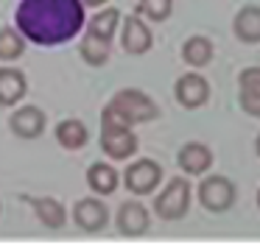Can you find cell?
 <instances>
[{"label": "cell", "mask_w": 260, "mask_h": 251, "mask_svg": "<svg viewBox=\"0 0 260 251\" xmlns=\"http://www.w3.org/2000/svg\"><path fill=\"white\" fill-rule=\"evenodd\" d=\"M73 223L81 229V232H101L104 226L109 223V209L101 198L95 195H87V198H79L73 204Z\"/></svg>", "instance_id": "9"}, {"label": "cell", "mask_w": 260, "mask_h": 251, "mask_svg": "<svg viewBox=\"0 0 260 251\" xmlns=\"http://www.w3.org/2000/svg\"><path fill=\"white\" fill-rule=\"evenodd\" d=\"M107 0H84V6H92V9H98V6H104Z\"/></svg>", "instance_id": "24"}, {"label": "cell", "mask_w": 260, "mask_h": 251, "mask_svg": "<svg viewBox=\"0 0 260 251\" xmlns=\"http://www.w3.org/2000/svg\"><path fill=\"white\" fill-rule=\"evenodd\" d=\"M132 126H135V123H132L123 112L115 109L112 103L104 106V112H101V151L109 159L120 162V159H129V156L137 154L140 139H137V134Z\"/></svg>", "instance_id": "2"}, {"label": "cell", "mask_w": 260, "mask_h": 251, "mask_svg": "<svg viewBox=\"0 0 260 251\" xmlns=\"http://www.w3.org/2000/svg\"><path fill=\"white\" fill-rule=\"evenodd\" d=\"M14 22L28 42L64 45L84 28V0H20Z\"/></svg>", "instance_id": "1"}, {"label": "cell", "mask_w": 260, "mask_h": 251, "mask_svg": "<svg viewBox=\"0 0 260 251\" xmlns=\"http://www.w3.org/2000/svg\"><path fill=\"white\" fill-rule=\"evenodd\" d=\"M123 184L129 193L135 195H151L157 193V187L162 184V165L157 159H135L129 167L123 170Z\"/></svg>", "instance_id": "6"}, {"label": "cell", "mask_w": 260, "mask_h": 251, "mask_svg": "<svg viewBox=\"0 0 260 251\" xmlns=\"http://www.w3.org/2000/svg\"><path fill=\"white\" fill-rule=\"evenodd\" d=\"M79 53L90 67H104L109 61V56H112V42L84 31V37H81V42H79Z\"/></svg>", "instance_id": "18"}, {"label": "cell", "mask_w": 260, "mask_h": 251, "mask_svg": "<svg viewBox=\"0 0 260 251\" xmlns=\"http://www.w3.org/2000/svg\"><path fill=\"white\" fill-rule=\"evenodd\" d=\"M28 92V78L20 67H0V106H14Z\"/></svg>", "instance_id": "15"}, {"label": "cell", "mask_w": 260, "mask_h": 251, "mask_svg": "<svg viewBox=\"0 0 260 251\" xmlns=\"http://www.w3.org/2000/svg\"><path fill=\"white\" fill-rule=\"evenodd\" d=\"M238 103L249 117L260 120V64L238 73Z\"/></svg>", "instance_id": "13"}, {"label": "cell", "mask_w": 260, "mask_h": 251, "mask_svg": "<svg viewBox=\"0 0 260 251\" xmlns=\"http://www.w3.org/2000/svg\"><path fill=\"white\" fill-rule=\"evenodd\" d=\"M115 226L123 237H140L151 229V212L140 201H123L115 215Z\"/></svg>", "instance_id": "11"}, {"label": "cell", "mask_w": 260, "mask_h": 251, "mask_svg": "<svg viewBox=\"0 0 260 251\" xmlns=\"http://www.w3.org/2000/svg\"><path fill=\"white\" fill-rule=\"evenodd\" d=\"M176 165L185 176H204L213 167V148L204 142H185L176 154Z\"/></svg>", "instance_id": "12"}, {"label": "cell", "mask_w": 260, "mask_h": 251, "mask_svg": "<svg viewBox=\"0 0 260 251\" xmlns=\"http://www.w3.org/2000/svg\"><path fill=\"white\" fill-rule=\"evenodd\" d=\"M56 139L62 148L68 151H79L87 145V139H90V131H87V126L79 120V117H68V120H62L56 126Z\"/></svg>", "instance_id": "20"}, {"label": "cell", "mask_w": 260, "mask_h": 251, "mask_svg": "<svg viewBox=\"0 0 260 251\" xmlns=\"http://www.w3.org/2000/svg\"><path fill=\"white\" fill-rule=\"evenodd\" d=\"M196 198H199V204H202L207 212L218 215V212H226L232 204H235L238 187H235L232 178L221 176V173H207V176L199 182V187H196Z\"/></svg>", "instance_id": "4"}, {"label": "cell", "mask_w": 260, "mask_h": 251, "mask_svg": "<svg viewBox=\"0 0 260 251\" xmlns=\"http://www.w3.org/2000/svg\"><path fill=\"white\" fill-rule=\"evenodd\" d=\"M193 201V187L185 176H174L165 182V187L154 195V212L162 221H179L187 215Z\"/></svg>", "instance_id": "3"}, {"label": "cell", "mask_w": 260, "mask_h": 251, "mask_svg": "<svg viewBox=\"0 0 260 251\" xmlns=\"http://www.w3.org/2000/svg\"><path fill=\"white\" fill-rule=\"evenodd\" d=\"M151 45H154V33L146 25L143 14L123 17V22H120V48L129 56H143L151 50Z\"/></svg>", "instance_id": "7"}, {"label": "cell", "mask_w": 260, "mask_h": 251, "mask_svg": "<svg viewBox=\"0 0 260 251\" xmlns=\"http://www.w3.org/2000/svg\"><path fill=\"white\" fill-rule=\"evenodd\" d=\"M174 11V0H137V14L151 22H165Z\"/></svg>", "instance_id": "23"}, {"label": "cell", "mask_w": 260, "mask_h": 251, "mask_svg": "<svg viewBox=\"0 0 260 251\" xmlns=\"http://www.w3.org/2000/svg\"><path fill=\"white\" fill-rule=\"evenodd\" d=\"M109 103H112L118 112H123V115L135 123V126H137V123H148V120H157V117H159L157 100H154L148 92L137 89V87L118 89V92L112 95V100H109Z\"/></svg>", "instance_id": "5"}, {"label": "cell", "mask_w": 260, "mask_h": 251, "mask_svg": "<svg viewBox=\"0 0 260 251\" xmlns=\"http://www.w3.org/2000/svg\"><path fill=\"white\" fill-rule=\"evenodd\" d=\"M120 22H123V20H120V11L112 9V6H107V9H101L98 14L90 17V22H87V31L112 42L115 33H118V25H120Z\"/></svg>", "instance_id": "21"}, {"label": "cell", "mask_w": 260, "mask_h": 251, "mask_svg": "<svg viewBox=\"0 0 260 251\" xmlns=\"http://www.w3.org/2000/svg\"><path fill=\"white\" fill-rule=\"evenodd\" d=\"M213 53H215L213 42H210L207 37H202V33L185 39V45H182V59H185V64H190L193 70L207 67L210 61H213Z\"/></svg>", "instance_id": "19"}, {"label": "cell", "mask_w": 260, "mask_h": 251, "mask_svg": "<svg viewBox=\"0 0 260 251\" xmlns=\"http://www.w3.org/2000/svg\"><path fill=\"white\" fill-rule=\"evenodd\" d=\"M210 81L199 73H185V76L176 78L174 84V98L182 109H199L210 100Z\"/></svg>", "instance_id": "8"}, {"label": "cell", "mask_w": 260, "mask_h": 251, "mask_svg": "<svg viewBox=\"0 0 260 251\" xmlns=\"http://www.w3.org/2000/svg\"><path fill=\"white\" fill-rule=\"evenodd\" d=\"M45 126H48V117L45 112L40 109V106H20V109L12 112V117H9V128H12L14 137L20 139H37L45 134Z\"/></svg>", "instance_id": "10"}, {"label": "cell", "mask_w": 260, "mask_h": 251, "mask_svg": "<svg viewBox=\"0 0 260 251\" xmlns=\"http://www.w3.org/2000/svg\"><path fill=\"white\" fill-rule=\"evenodd\" d=\"M254 154H257V159H260V131H257V137H254Z\"/></svg>", "instance_id": "25"}, {"label": "cell", "mask_w": 260, "mask_h": 251, "mask_svg": "<svg viewBox=\"0 0 260 251\" xmlns=\"http://www.w3.org/2000/svg\"><path fill=\"white\" fill-rule=\"evenodd\" d=\"M257 209H260V190H257Z\"/></svg>", "instance_id": "26"}, {"label": "cell", "mask_w": 260, "mask_h": 251, "mask_svg": "<svg viewBox=\"0 0 260 251\" xmlns=\"http://www.w3.org/2000/svg\"><path fill=\"white\" fill-rule=\"evenodd\" d=\"M28 204L34 206L37 218H40L42 226L48 229H62L68 223V209L59 198H51V195H42V198H28Z\"/></svg>", "instance_id": "17"}, {"label": "cell", "mask_w": 260, "mask_h": 251, "mask_svg": "<svg viewBox=\"0 0 260 251\" xmlns=\"http://www.w3.org/2000/svg\"><path fill=\"white\" fill-rule=\"evenodd\" d=\"M25 53V33L20 28H0V59L14 61Z\"/></svg>", "instance_id": "22"}, {"label": "cell", "mask_w": 260, "mask_h": 251, "mask_svg": "<svg viewBox=\"0 0 260 251\" xmlns=\"http://www.w3.org/2000/svg\"><path fill=\"white\" fill-rule=\"evenodd\" d=\"M120 184V176L109 162H92L87 167V187L95 195H112Z\"/></svg>", "instance_id": "16"}, {"label": "cell", "mask_w": 260, "mask_h": 251, "mask_svg": "<svg viewBox=\"0 0 260 251\" xmlns=\"http://www.w3.org/2000/svg\"><path fill=\"white\" fill-rule=\"evenodd\" d=\"M232 33L243 45H257L260 42V6L254 3L241 6L238 14L232 17Z\"/></svg>", "instance_id": "14"}]
</instances>
